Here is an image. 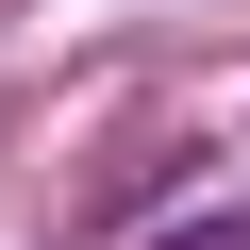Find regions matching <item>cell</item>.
<instances>
[{"instance_id": "obj_1", "label": "cell", "mask_w": 250, "mask_h": 250, "mask_svg": "<svg viewBox=\"0 0 250 250\" xmlns=\"http://www.w3.org/2000/svg\"><path fill=\"white\" fill-rule=\"evenodd\" d=\"M200 250H217V233H200Z\"/></svg>"}]
</instances>
